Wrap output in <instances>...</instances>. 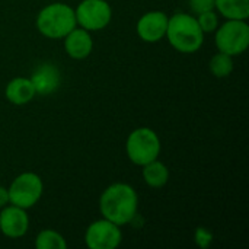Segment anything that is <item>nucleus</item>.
<instances>
[{
	"mask_svg": "<svg viewBox=\"0 0 249 249\" xmlns=\"http://www.w3.org/2000/svg\"><path fill=\"white\" fill-rule=\"evenodd\" d=\"M214 9L225 19L248 20L249 0H214Z\"/></svg>",
	"mask_w": 249,
	"mask_h": 249,
	"instance_id": "15",
	"label": "nucleus"
},
{
	"mask_svg": "<svg viewBox=\"0 0 249 249\" xmlns=\"http://www.w3.org/2000/svg\"><path fill=\"white\" fill-rule=\"evenodd\" d=\"M66 238L53 229L41 231L35 238V248L36 249H67Z\"/></svg>",
	"mask_w": 249,
	"mask_h": 249,
	"instance_id": "16",
	"label": "nucleus"
},
{
	"mask_svg": "<svg viewBox=\"0 0 249 249\" xmlns=\"http://www.w3.org/2000/svg\"><path fill=\"white\" fill-rule=\"evenodd\" d=\"M165 38L174 50L182 54H194L204 44V32L196 16L184 12L174 13L168 18Z\"/></svg>",
	"mask_w": 249,
	"mask_h": 249,
	"instance_id": "2",
	"label": "nucleus"
},
{
	"mask_svg": "<svg viewBox=\"0 0 249 249\" xmlns=\"http://www.w3.org/2000/svg\"><path fill=\"white\" fill-rule=\"evenodd\" d=\"M233 57L229 55V54H225V53H217L214 54L212 58H210V63H209V69L212 71V74L217 79H225V77H229L233 71Z\"/></svg>",
	"mask_w": 249,
	"mask_h": 249,
	"instance_id": "17",
	"label": "nucleus"
},
{
	"mask_svg": "<svg viewBox=\"0 0 249 249\" xmlns=\"http://www.w3.org/2000/svg\"><path fill=\"white\" fill-rule=\"evenodd\" d=\"M196 19L204 34H212L219 26V15L214 10H207L203 13L196 15Z\"/></svg>",
	"mask_w": 249,
	"mask_h": 249,
	"instance_id": "18",
	"label": "nucleus"
},
{
	"mask_svg": "<svg viewBox=\"0 0 249 249\" xmlns=\"http://www.w3.org/2000/svg\"><path fill=\"white\" fill-rule=\"evenodd\" d=\"M214 44L217 51L232 57L244 54L249 47V25L247 20L226 19L214 31Z\"/></svg>",
	"mask_w": 249,
	"mask_h": 249,
	"instance_id": "5",
	"label": "nucleus"
},
{
	"mask_svg": "<svg viewBox=\"0 0 249 249\" xmlns=\"http://www.w3.org/2000/svg\"><path fill=\"white\" fill-rule=\"evenodd\" d=\"M168 15L162 10H150L143 13L136 25L139 38L144 42L155 44L165 38L168 26Z\"/></svg>",
	"mask_w": 249,
	"mask_h": 249,
	"instance_id": "9",
	"label": "nucleus"
},
{
	"mask_svg": "<svg viewBox=\"0 0 249 249\" xmlns=\"http://www.w3.org/2000/svg\"><path fill=\"white\" fill-rule=\"evenodd\" d=\"M64 50L73 60H85L93 50V39L89 31L83 28H73L64 38Z\"/></svg>",
	"mask_w": 249,
	"mask_h": 249,
	"instance_id": "12",
	"label": "nucleus"
},
{
	"mask_svg": "<svg viewBox=\"0 0 249 249\" xmlns=\"http://www.w3.org/2000/svg\"><path fill=\"white\" fill-rule=\"evenodd\" d=\"M4 96H6V99L10 104L20 107V105L29 104L36 96V92H35V88H34V85H32L29 77L19 76V77L12 79L6 85Z\"/></svg>",
	"mask_w": 249,
	"mask_h": 249,
	"instance_id": "13",
	"label": "nucleus"
},
{
	"mask_svg": "<svg viewBox=\"0 0 249 249\" xmlns=\"http://www.w3.org/2000/svg\"><path fill=\"white\" fill-rule=\"evenodd\" d=\"M139 210V196L125 182H114L107 187L99 198V212L104 219L124 226L134 222Z\"/></svg>",
	"mask_w": 249,
	"mask_h": 249,
	"instance_id": "1",
	"label": "nucleus"
},
{
	"mask_svg": "<svg viewBox=\"0 0 249 249\" xmlns=\"http://www.w3.org/2000/svg\"><path fill=\"white\" fill-rule=\"evenodd\" d=\"M194 239H196V244H197L200 248L207 249L212 245V242H213V233H212L210 231H207L206 228L198 226V228L196 229Z\"/></svg>",
	"mask_w": 249,
	"mask_h": 249,
	"instance_id": "19",
	"label": "nucleus"
},
{
	"mask_svg": "<svg viewBox=\"0 0 249 249\" xmlns=\"http://www.w3.org/2000/svg\"><path fill=\"white\" fill-rule=\"evenodd\" d=\"M44 184L38 174L22 172L9 185V204L18 206L20 209H32L42 197Z\"/></svg>",
	"mask_w": 249,
	"mask_h": 249,
	"instance_id": "6",
	"label": "nucleus"
},
{
	"mask_svg": "<svg viewBox=\"0 0 249 249\" xmlns=\"http://www.w3.org/2000/svg\"><path fill=\"white\" fill-rule=\"evenodd\" d=\"M29 216L25 209L13 204L1 207L0 212V232L9 239H19L28 233Z\"/></svg>",
	"mask_w": 249,
	"mask_h": 249,
	"instance_id": "10",
	"label": "nucleus"
},
{
	"mask_svg": "<svg viewBox=\"0 0 249 249\" xmlns=\"http://www.w3.org/2000/svg\"><path fill=\"white\" fill-rule=\"evenodd\" d=\"M160 149L162 144L158 133L149 127H139L133 130L125 142L127 158L137 166H143L158 159Z\"/></svg>",
	"mask_w": 249,
	"mask_h": 249,
	"instance_id": "4",
	"label": "nucleus"
},
{
	"mask_svg": "<svg viewBox=\"0 0 249 249\" xmlns=\"http://www.w3.org/2000/svg\"><path fill=\"white\" fill-rule=\"evenodd\" d=\"M76 22L80 28L95 32L105 29L112 19V7L107 0H82L76 9Z\"/></svg>",
	"mask_w": 249,
	"mask_h": 249,
	"instance_id": "7",
	"label": "nucleus"
},
{
	"mask_svg": "<svg viewBox=\"0 0 249 249\" xmlns=\"http://www.w3.org/2000/svg\"><path fill=\"white\" fill-rule=\"evenodd\" d=\"M123 241L121 226L99 219L92 222L85 232V244L89 249H115Z\"/></svg>",
	"mask_w": 249,
	"mask_h": 249,
	"instance_id": "8",
	"label": "nucleus"
},
{
	"mask_svg": "<svg viewBox=\"0 0 249 249\" xmlns=\"http://www.w3.org/2000/svg\"><path fill=\"white\" fill-rule=\"evenodd\" d=\"M31 82L35 88L36 95L47 96L54 93L61 83V73L53 63H41L35 67L31 74Z\"/></svg>",
	"mask_w": 249,
	"mask_h": 249,
	"instance_id": "11",
	"label": "nucleus"
},
{
	"mask_svg": "<svg viewBox=\"0 0 249 249\" xmlns=\"http://www.w3.org/2000/svg\"><path fill=\"white\" fill-rule=\"evenodd\" d=\"M188 3L194 15H198L207 10H214V0H188Z\"/></svg>",
	"mask_w": 249,
	"mask_h": 249,
	"instance_id": "20",
	"label": "nucleus"
},
{
	"mask_svg": "<svg viewBox=\"0 0 249 249\" xmlns=\"http://www.w3.org/2000/svg\"><path fill=\"white\" fill-rule=\"evenodd\" d=\"M35 26L45 38L63 39L73 28L77 26L74 9L61 1L50 3L38 12Z\"/></svg>",
	"mask_w": 249,
	"mask_h": 249,
	"instance_id": "3",
	"label": "nucleus"
},
{
	"mask_svg": "<svg viewBox=\"0 0 249 249\" xmlns=\"http://www.w3.org/2000/svg\"><path fill=\"white\" fill-rule=\"evenodd\" d=\"M9 204V194H7V188L0 187V209Z\"/></svg>",
	"mask_w": 249,
	"mask_h": 249,
	"instance_id": "21",
	"label": "nucleus"
},
{
	"mask_svg": "<svg viewBox=\"0 0 249 249\" xmlns=\"http://www.w3.org/2000/svg\"><path fill=\"white\" fill-rule=\"evenodd\" d=\"M142 168H143V171H142L143 179L150 188H162L168 184L169 169L163 162L155 159V160L143 165Z\"/></svg>",
	"mask_w": 249,
	"mask_h": 249,
	"instance_id": "14",
	"label": "nucleus"
}]
</instances>
